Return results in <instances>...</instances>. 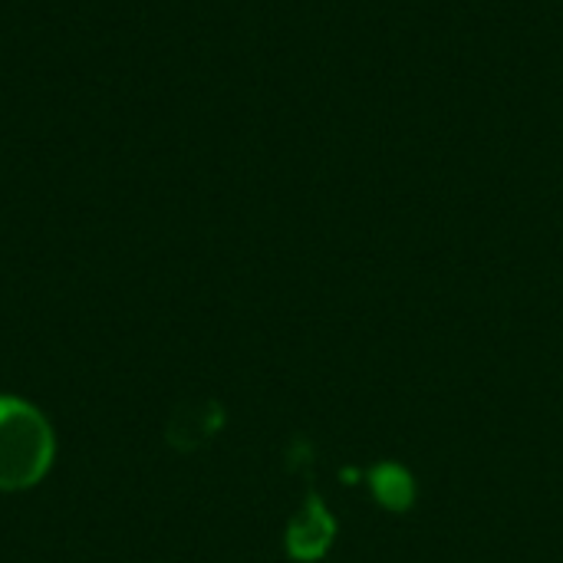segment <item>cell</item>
<instances>
[{"label":"cell","instance_id":"cell-2","mask_svg":"<svg viewBox=\"0 0 563 563\" xmlns=\"http://www.w3.org/2000/svg\"><path fill=\"white\" fill-rule=\"evenodd\" d=\"M336 538V521L327 511V505L310 495L307 505L294 515L287 528V554L297 563H317L327 558L330 544Z\"/></svg>","mask_w":563,"mask_h":563},{"label":"cell","instance_id":"cell-1","mask_svg":"<svg viewBox=\"0 0 563 563\" xmlns=\"http://www.w3.org/2000/svg\"><path fill=\"white\" fill-rule=\"evenodd\" d=\"M56 439L46 416L16 396H0V492L33 488L53 465Z\"/></svg>","mask_w":563,"mask_h":563},{"label":"cell","instance_id":"cell-3","mask_svg":"<svg viewBox=\"0 0 563 563\" xmlns=\"http://www.w3.org/2000/svg\"><path fill=\"white\" fill-rule=\"evenodd\" d=\"M369 488L373 498L393 515H406L416 505V478L396 462H379L369 472Z\"/></svg>","mask_w":563,"mask_h":563}]
</instances>
